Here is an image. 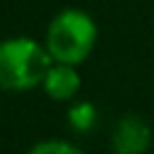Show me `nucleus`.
<instances>
[{
    "instance_id": "obj_1",
    "label": "nucleus",
    "mask_w": 154,
    "mask_h": 154,
    "mask_svg": "<svg viewBox=\"0 0 154 154\" xmlns=\"http://www.w3.org/2000/svg\"><path fill=\"white\" fill-rule=\"evenodd\" d=\"M99 41V24L96 19L79 7H65L46 26L43 43L55 63L82 65L96 48Z\"/></svg>"
},
{
    "instance_id": "obj_2",
    "label": "nucleus",
    "mask_w": 154,
    "mask_h": 154,
    "mask_svg": "<svg viewBox=\"0 0 154 154\" xmlns=\"http://www.w3.org/2000/svg\"><path fill=\"white\" fill-rule=\"evenodd\" d=\"M53 58L46 43L31 36H10L0 41V87L7 91H29L41 87Z\"/></svg>"
},
{
    "instance_id": "obj_4",
    "label": "nucleus",
    "mask_w": 154,
    "mask_h": 154,
    "mask_svg": "<svg viewBox=\"0 0 154 154\" xmlns=\"http://www.w3.org/2000/svg\"><path fill=\"white\" fill-rule=\"evenodd\" d=\"M41 89L53 101H63V103L75 101L79 89H82V77H79L77 65H67V63H55L53 60V65L48 67V72H46V77L41 82Z\"/></svg>"
},
{
    "instance_id": "obj_6",
    "label": "nucleus",
    "mask_w": 154,
    "mask_h": 154,
    "mask_svg": "<svg viewBox=\"0 0 154 154\" xmlns=\"http://www.w3.org/2000/svg\"><path fill=\"white\" fill-rule=\"evenodd\" d=\"M24 154H84V149L67 140H41L31 144Z\"/></svg>"
},
{
    "instance_id": "obj_3",
    "label": "nucleus",
    "mask_w": 154,
    "mask_h": 154,
    "mask_svg": "<svg viewBox=\"0 0 154 154\" xmlns=\"http://www.w3.org/2000/svg\"><path fill=\"white\" fill-rule=\"evenodd\" d=\"M152 128L137 113L120 116L111 128V152L113 154H149Z\"/></svg>"
},
{
    "instance_id": "obj_5",
    "label": "nucleus",
    "mask_w": 154,
    "mask_h": 154,
    "mask_svg": "<svg viewBox=\"0 0 154 154\" xmlns=\"http://www.w3.org/2000/svg\"><path fill=\"white\" fill-rule=\"evenodd\" d=\"M99 123V111L91 101H84V99H75L70 101V108H67V125L75 130V132H91Z\"/></svg>"
}]
</instances>
